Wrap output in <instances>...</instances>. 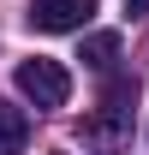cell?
<instances>
[{"instance_id": "cell-1", "label": "cell", "mask_w": 149, "mask_h": 155, "mask_svg": "<svg viewBox=\"0 0 149 155\" xmlns=\"http://www.w3.org/2000/svg\"><path fill=\"white\" fill-rule=\"evenodd\" d=\"M24 101H36V107H66L72 101V72L60 66V60H18V72H12Z\"/></svg>"}, {"instance_id": "cell-2", "label": "cell", "mask_w": 149, "mask_h": 155, "mask_svg": "<svg viewBox=\"0 0 149 155\" xmlns=\"http://www.w3.org/2000/svg\"><path fill=\"white\" fill-rule=\"evenodd\" d=\"M30 30H42V36H66V30H84V24L95 18V0H30Z\"/></svg>"}, {"instance_id": "cell-3", "label": "cell", "mask_w": 149, "mask_h": 155, "mask_svg": "<svg viewBox=\"0 0 149 155\" xmlns=\"http://www.w3.org/2000/svg\"><path fill=\"white\" fill-rule=\"evenodd\" d=\"M24 143H30V119H24V107L0 96V155H24Z\"/></svg>"}, {"instance_id": "cell-4", "label": "cell", "mask_w": 149, "mask_h": 155, "mask_svg": "<svg viewBox=\"0 0 149 155\" xmlns=\"http://www.w3.org/2000/svg\"><path fill=\"white\" fill-rule=\"evenodd\" d=\"M131 101H137V78H108V90H101V125H119L131 114Z\"/></svg>"}, {"instance_id": "cell-5", "label": "cell", "mask_w": 149, "mask_h": 155, "mask_svg": "<svg viewBox=\"0 0 149 155\" xmlns=\"http://www.w3.org/2000/svg\"><path fill=\"white\" fill-rule=\"evenodd\" d=\"M84 66H90V72H113V60H119V36H113V30H95L90 42H84Z\"/></svg>"}, {"instance_id": "cell-6", "label": "cell", "mask_w": 149, "mask_h": 155, "mask_svg": "<svg viewBox=\"0 0 149 155\" xmlns=\"http://www.w3.org/2000/svg\"><path fill=\"white\" fill-rule=\"evenodd\" d=\"M125 6H131V12H149V0H125Z\"/></svg>"}]
</instances>
